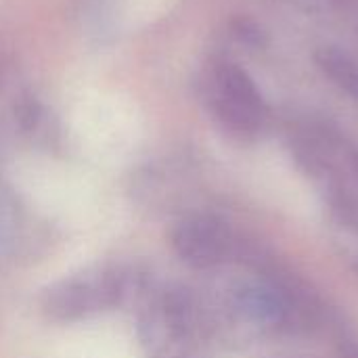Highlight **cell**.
Returning a JSON list of instances; mask_svg holds the SVG:
<instances>
[{"instance_id":"obj_1","label":"cell","mask_w":358,"mask_h":358,"mask_svg":"<svg viewBox=\"0 0 358 358\" xmlns=\"http://www.w3.org/2000/svg\"><path fill=\"white\" fill-rule=\"evenodd\" d=\"M176 245L180 254L195 264H210L222 254V237L216 227L206 220L182 224L176 237Z\"/></svg>"}]
</instances>
